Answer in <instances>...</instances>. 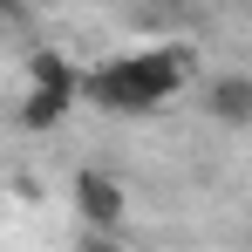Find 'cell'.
Instances as JSON below:
<instances>
[{
    "mask_svg": "<svg viewBox=\"0 0 252 252\" xmlns=\"http://www.w3.org/2000/svg\"><path fill=\"white\" fill-rule=\"evenodd\" d=\"M68 198H75L82 232H123V218H129V191L109 177V170H75Z\"/></svg>",
    "mask_w": 252,
    "mask_h": 252,
    "instance_id": "2",
    "label": "cell"
},
{
    "mask_svg": "<svg viewBox=\"0 0 252 252\" xmlns=\"http://www.w3.org/2000/svg\"><path fill=\"white\" fill-rule=\"evenodd\" d=\"M205 109L218 116V123H252V75H218V82L205 89Z\"/></svg>",
    "mask_w": 252,
    "mask_h": 252,
    "instance_id": "4",
    "label": "cell"
},
{
    "mask_svg": "<svg viewBox=\"0 0 252 252\" xmlns=\"http://www.w3.org/2000/svg\"><path fill=\"white\" fill-rule=\"evenodd\" d=\"M191 82V62L177 48H143V55H116L102 68H82V95L102 116H157L177 89Z\"/></svg>",
    "mask_w": 252,
    "mask_h": 252,
    "instance_id": "1",
    "label": "cell"
},
{
    "mask_svg": "<svg viewBox=\"0 0 252 252\" xmlns=\"http://www.w3.org/2000/svg\"><path fill=\"white\" fill-rule=\"evenodd\" d=\"M75 102L68 95H48V89H21V109H14V123L21 129H55L62 116H68Z\"/></svg>",
    "mask_w": 252,
    "mask_h": 252,
    "instance_id": "5",
    "label": "cell"
},
{
    "mask_svg": "<svg viewBox=\"0 0 252 252\" xmlns=\"http://www.w3.org/2000/svg\"><path fill=\"white\" fill-rule=\"evenodd\" d=\"M28 89H48V95H82V68L62 55V48H28Z\"/></svg>",
    "mask_w": 252,
    "mask_h": 252,
    "instance_id": "3",
    "label": "cell"
},
{
    "mask_svg": "<svg viewBox=\"0 0 252 252\" xmlns=\"http://www.w3.org/2000/svg\"><path fill=\"white\" fill-rule=\"evenodd\" d=\"M68 252H123V239H116V232H82Z\"/></svg>",
    "mask_w": 252,
    "mask_h": 252,
    "instance_id": "6",
    "label": "cell"
},
{
    "mask_svg": "<svg viewBox=\"0 0 252 252\" xmlns=\"http://www.w3.org/2000/svg\"><path fill=\"white\" fill-rule=\"evenodd\" d=\"M164 7H184V0H164Z\"/></svg>",
    "mask_w": 252,
    "mask_h": 252,
    "instance_id": "7",
    "label": "cell"
}]
</instances>
